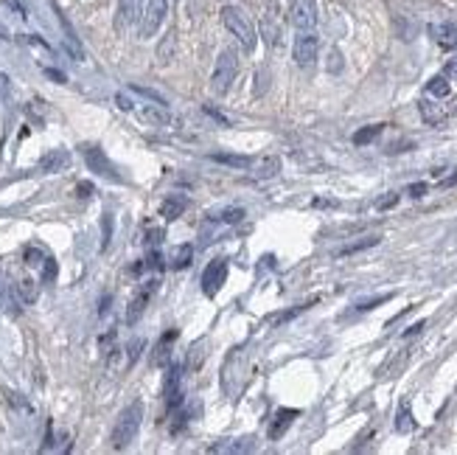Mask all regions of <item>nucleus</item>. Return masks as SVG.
<instances>
[{
	"label": "nucleus",
	"mask_w": 457,
	"mask_h": 455,
	"mask_svg": "<svg viewBox=\"0 0 457 455\" xmlns=\"http://www.w3.org/2000/svg\"><path fill=\"white\" fill-rule=\"evenodd\" d=\"M317 34L315 31H300L298 37H295V46H292V56H295V62L300 65V68H312L315 65V59H317Z\"/></svg>",
	"instance_id": "nucleus-7"
},
{
	"label": "nucleus",
	"mask_w": 457,
	"mask_h": 455,
	"mask_svg": "<svg viewBox=\"0 0 457 455\" xmlns=\"http://www.w3.org/2000/svg\"><path fill=\"white\" fill-rule=\"evenodd\" d=\"M43 262H46V253H43L40 247H28V250H26V265H31V267H43Z\"/></svg>",
	"instance_id": "nucleus-31"
},
{
	"label": "nucleus",
	"mask_w": 457,
	"mask_h": 455,
	"mask_svg": "<svg viewBox=\"0 0 457 455\" xmlns=\"http://www.w3.org/2000/svg\"><path fill=\"white\" fill-rule=\"evenodd\" d=\"M396 205H399V194H387V197H382V200L376 203L379 211H390V208H396Z\"/></svg>",
	"instance_id": "nucleus-34"
},
{
	"label": "nucleus",
	"mask_w": 457,
	"mask_h": 455,
	"mask_svg": "<svg viewBox=\"0 0 457 455\" xmlns=\"http://www.w3.org/2000/svg\"><path fill=\"white\" fill-rule=\"evenodd\" d=\"M132 91L135 93H140V96H146V98H152V101H157V104H166V101H163V96H157V93L154 91H146V88H132Z\"/></svg>",
	"instance_id": "nucleus-40"
},
{
	"label": "nucleus",
	"mask_w": 457,
	"mask_h": 455,
	"mask_svg": "<svg viewBox=\"0 0 457 455\" xmlns=\"http://www.w3.org/2000/svg\"><path fill=\"white\" fill-rule=\"evenodd\" d=\"M309 307H312V304H300V307H295V310H289V312H283V315L278 318V323H286V320L298 318V315H300V312H306Z\"/></svg>",
	"instance_id": "nucleus-37"
},
{
	"label": "nucleus",
	"mask_w": 457,
	"mask_h": 455,
	"mask_svg": "<svg viewBox=\"0 0 457 455\" xmlns=\"http://www.w3.org/2000/svg\"><path fill=\"white\" fill-rule=\"evenodd\" d=\"M205 113H208V116H211V118H216V121H219V124H225V127H230V121H228V118H225V116H222V113H216V110H214V107H208V104H205Z\"/></svg>",
	"instance_id": "nucleus-42"
},
{
	"label": "nucleus",
	"mask_w": 457,
	"mask_h": 455,
	"mask_svg": "<svg viewBox=\"0 0 457 455\" xmlns=\"http://www.w3.org/2000/svg\"><path fill=\"white\" fill-rule=\"evenodd\" d=\"M222 23H225V29H228L230 34L241 43L244 51H253V48H256V43H258L256 29H253L250 17H247L238 6H225V9H222Z\"/></svg>",
	"instance_id": "nucleus-2"
},
{
	"label": "nucleus",
	"mask_w": 457,
	"mask_h": 455,
	"mask_svg": "<svg viewBox=\"0 0 457 455\" xmlns=\"http://www.w3.org/2000/svg\"><path fill=\"white\" fill-rule=\"evenodd\" d=\"M446 76H449V79H457V59H449V65H446Z\"/></svg>",
	"instance_id": "nucleus-47"
},
{
	"label": "nucleus",
	"mask_w": 457,
	"mask_h": 455,
	"mask_svg": "<svg viewBox=\"0 0 457 455\" xmlns=\"http://www.w3.org/2000/svg\"><path fill=\"white\" fill-rule=\"evenodd\" d=\"M261 34L267 37V43H270V46H275V43H278V34H280V29H278V23H275L273 11H270V14L261 20Z\"/></svg>",
	"instance_id": "nucleus-25"
},
{
	"label": "nucleus",
	"mask_w": 457,
	"mask_h": 455,
	"mask_svg": "<svg viewBox=\"0 0 457 455\" xmlns=\"http://www.w3.org/2000/svg\"><path fill=\"white\" fill-rule=\"evenodd\" d=\"M140 421H143V405H140V402L127 405L124 413L118 416L115 427H112V447H115V450H127V447L135 441L137 430H140Z\"/></svg>",
	"instance_id": "nucleus-1"
},
{
	"label": "nucleus",
	"mask_w": 457,
	"mask_h": 455,
	"mask_svg": "<svg viewBox=\"0 0 457 455\" xmlns=\"http://www.w3.org/2000/svg\"><path fill=\"white\" fill-rule=\"evenodd\" d=\"M185 208H188V197L185 194H172V197H166L163 200V205H160V217L163 220H180L185 214Z\"/></svg>",
	"instance_id": "nucleus-16"
},
{
	"label": "nucleus",
	"mask_w": 457,
	"mask_h": 455,
	"mask_svg": "<svg viewBox=\"0 0 457 455\" xmlns=\"http://www.w3.org/2000/svg\"><path fill=\"white\" fill-rule=\"evenodd\" d=\"M82 155H85V163H88V169H90V172H95L98 178H107V180H112V183L124 180V178L118 175V169L112 166V160L104 155V149H101V146H93V143H88V146H82Z\"/></svg>",
	"instance_id": "nucleus-4"
},
{
	"label": "nucleus",
	"mask_w": 457,
	"mask_h": 455,
	"mask_svg": "<svg viewBox=\"0 0 457 455\" xmlns=\"http://www.w3.org/2000/svg\"><path fill=\"white\" fill-rule=\"evenodd\" d=\"M191 262H194V245H188V242L174 245V247L169 250V256H166V265H169L172 270H185Z\"/></svg>",
	"instance_id": "nucleus-15"
},
{
	"label": "nucleus",
	"mask_w": 457,
	"mask_h": 455,
	"mask_svg": "<svg viewBox=\"0 0 457 455\" xmlns=\"http://www.w3.org/2000/svg\"><path fill=\"white\" fill-rule=\"evenodd\" d=\"M238 76V56L236 51H222L219 59H216V68H214V76H211V88L216 96H225L230 91V85L236 82Z\"/></svg>",
	"instance_id": "nucleus-3"
},
{
	"label": "nucleus",
	"mask_w": 457,
	"mask_h": 455,
	"mask_svg": "<svg viewBox=\"0 0 457 455\" xmlns=\"http://www.w3.org/2000/svg\"><path fill=\"white\" fill-rule=\"evenodd\" d=\"M143 6L146 0H118V9H115V31H127L132 29L140 14H143Z\"/></svg>",
	"instance_id": "nucleus-10"
},
{
	"label": "nucleus",
	"mask_w": 457,
	"mask_h": 455,
	"mask_svg": "<svg viewBox=\"0 0 457 455\" xmlns=\"http://www.w3.org/2000/svg\"><path fill=\"white\" fill-rule=\"evenodd\" d=\"M157 278H146V281H140V287L135 290V295H132V301L127 304V315L124 320L132 326L137 320L143 318V312H146V307H149V301H152V295L157 292Z\"/></svg>",
	"instance_id": "nucleus-6"
},
{
	"label": "nucleus",
	"mask_w": 457,
	"mask_h": 455,
	"mask_svg": "<svg viewBox=\"0 0 457 455\" xmlns=\"http://www.w3.org/2000/svg\"><path fill=\"white\" fill-rule=\"evenodd\" d=\"M317 14H315V3L312 0H295L292 3V26L298 31H315Z\"/></svg>",
	"instance_id": "nucleus-11"
},
{
	"label": "nucleus",
	"mask_w": 457,
	"mask_h": 455,
	"mask_svg": "<svg viewBox=\"0 0 457 455\" xmlns=\"http://www.w3.org/2000/svg\"><path fill=\"white\" fill-rule=\"evenodd\" d=\"M211 160L225 163V166H233V169H247V166L253 163L247 155H228V152H216V155H211Z\"/></svg>",
	"instance_id": "nucleus-19"
},
{
	"label": "nucleus",
	"mask_w": 457,
	"mask_h": 455,
	"mask_svg": "<svg viewBox=\"0 0 457 455\" xmlns=\"http://www.w3.org/2000/svg\"><path fill=\"white\" fill-rule=\"evenodd\" d=\"M143 116H146L149 121H157V124H169V116H166V110H157V107H146V110H143Z\"/></svg>",
	"instance_id": "nucleus-32"
},
{
	"label": "nucleus",
	"mask_w": 457,
	"mask_h": 455,
	"mask_svg": "<svg viewBox=\"0 0 457 455\" xmlns=\"http://www.w3.org/2000/svg\"><path fill=\"white\" fill-rule=\"evenodd\" d=\"M421 116L426 118V124H441L443 121V110L432 101H421Z\"/></svg>",
	"instance_id": "nucleus-26"
},
{
	"label": "nucleus",
	"mask_w": 457,
	"mask_h": 455,
	"mask_svg": "<svg viewBox=\"0 0 457 455\" xmlns=\"http://www.w3.org/2000/svg\"><path fill=\"white\" fill-rule=\"evenodd\" d=\"M163 397H166V402H169L172 410H177L183 405V365L169 363L166 382H163Z\"/></svg>",
	"instance_id": "nucleus-8"
},
{
	"label": "nucleus",
	"mask_w": 457,
	"mask_h": 455,
	"mask_svg": "<svg viewBox=\"0 0 457 455\" xmlns=\"http://www.w3.org/2000/svg\"><path fill=\"white\" fill-rule=\"evenodd\" d=\"M146 267H152V270H160V267H163V256L157 253V247H152V250H149V256H146Z\"/></svg>",
	"instance_id": "nucleus-35"
},
{
	"label": "nucleus",
	"mask_w": 457,
	"mask_h": 455,
	"mask_svg": "<svg viewBox=\"0 0 457 455\" xmlns=\"http://www.w3.org/2000/svg\"><path fill=\"white\" fill-rule=\"evenodd\" d=\"M449 79L446 76H435V79H429V85H426V93L429 96H435V98H446L449 96Z\"/></svg>",
	"instance_id": "nucleus-24"
},
{
	"label": "nucleus",
	"mask_w": 457,
	"mask_h": 455,
	"mask_svg": "<svg viewBox=\"0 0 457 455\" xmlns=\"http://www.w3.org/2000/svg\"><path fill=\"white\" fill-rule=\"evenodd\" d=\"M17 292H20L23 304H34V301H37V281H34V278H23V281L17 284Z\"/></svg>",
	"instance_id": "nucleus-23"
},
{
	"label": "nucleus",
	"mask_w": 457,
	"mask_h": 455,
	"mask_svg": "<svg viewBox=\"0 0 457 455\" xmlns=\"http://www.w3.org/2000/svg\"><path fill=\"white\" fill-rule=\"evenodd\" d=\"M452 183H457V172L452 175V178H446V180H443V185H452Z\"/></svg>",
	"instance_id": "nucleus-49"
},
{
	"label": "nucleus",
	"mask_w": 457,
	"mask_h": 455,
	"mask_svg": "<svg viewBox=\"0 0 457 455\" xmlns=\"http://www.w3.org/2000/svg\"><path fill=\"white\" fill-rule=\"evenodd\" d=\"M412 427H415V419H412L410 402H401L399 416H396V430H399V433H412Z\"/></svg>",
	"instance_id": "nucleus-22"
},
{
	"label": "nucleus",
	"mask_w": 457,
	"mask_h": 455,
	"mask_svg": "<svg viewBox=\"0 0 457 455\" xmlns=\"http://www.w3.org/2000/svg\"><path fill=\"white\" fill-rule=\"evenodd\" d=\"M382 242V236H365V239H359V242H351V245H345L337 256H354V253H359V250H367V247H376Z\"/></svg>",
	"instance_id": "nucleus-20"
},
{
	"label": "nucleus",
	"mask_w": 457,
	"mask_h": 455,
	"mask_svg": "<svg viewBox=\"0 0 457 455\" xmlns=\"http://www.w3.org/2000/svg\"><path fill=\"white\" fill-rule=\"evenodd\" d=\"M3 3H6V6H11V9H14V11H17V14H23V6H20V3H17V0H3Z\"/></svg>",
	"instance_id": "nucleus-48"
},
{
	"label": "nucleus",
	"mask_w": 457,
	"mask_h": 455,
	"mask_svg": "<svg viewBox=\"0 0 457 455\" xmlns=\"http://www.w3.org/2000/svg\"><path fill=\"white\" fill-rule=\"evenodd\" d=\"M163 236H166V230L163 228H146V247L152 250V247H160V242H163Z\"/></svg>",
	"instance_id": "nucleus-29"
},
{
	"label": "nucleus",
	"mask_w": 457,
	"mask_h": 455,
	"mask_svg": "<svg viewBox=\"0 0 457 455\" xmlns=\"http://www.w3.org/2000/svg\"><path fill=\"white\" fill-rule=\"evenodd\" d=\"M342 68V56H340V51H331V62H328V71L331 73H337Z\"/></svg>",
	"instance_id": "nucleus-39"
},
{
	"label": "nucleus",
	"mask_w": 457,
	"mask_h": 455,
	"mask_svg": "<svg viewBox=\"0 0 457 455\" xmlns=\"http://www.w3.org/2000/svg\"><path fill=\"white\" fill-rule=\"evenodd\" d=\"M166 14H169V0H149L143 6V14H140V37L143 40L154 37L157 29L163 26Z\"/></svg>",
	"instance_id": "nucleus-5"
},
{
	"label": "nucleus",
	"mask_w": 457,
	"mask_h": 455,
	"mask_svg": "<svg viewBox=\"0 0 457 455\" xmlns=\"http://www.w3.org/2000/svg\"><path fill=\"white\" fill-rule=\"evenodd\" d=\"M300 416V410L298 408H280L275 410L273 416V424H270V439L273 441H278V439H283V433L292 427V421Z\"/></svg>",
	"instance_id": "nucleus-12"
},
{
	"label": "nucleus",
	"mask_w": 457,
	"mask_h": 455,
	"mask_svg": "<svg viewBox=\"0 0 457 455\" xmlns=\"http://www.w3.org/2000/svg\"><path fill=\"white\" fill-rule=\"evenodd\" d=\"M382 130H384V124H370V127H362L359 133H354V143H357V146H367V143H373L376 138L382 136Z\"/></svg>",
	"instance_id": "nucleus-21"
},
{
	"label": "nucleus",
	"mask_w": 457,
	"mask_h": 455,
	"mask_svg": "<svg viewBox=\"0 0 457 455\" xmlns=\"http://www.w3.org/2000/svg\"><path fill=\"white\" fill-rule=\"evenodd\" d=\"M76 191H79V197H90L93 183H79V185H76Z\"/></svg>",
	"instance_id": "nucleus-45"
},
{
	"label": "nucleus",
	"mask_w": 457,
	"mask_h": 455,
	"mask_svg": "<svg viewBox=\"0 0 457 455\" xmlns=\"http://www.w3.org/2000/svg\"><path fill=\"white\" fill-rule=\"evenodd\" d=\"M68 163H70V152H68V149H51V152H46V155L40 158V172L53 175V172L68 169Z\"/></svg>",
	"instance_id": "nucleus-13"
},
{
	"label": "nucleus",
	"mask_w": 457,
	"mask_h": 455,
	"mask_svg": "<svg viewBox=\"0 0 457 455\" xmlns=\"http://www.w3.org/2000/svg\"><path fill=\"white\" fill-rule=\"evenodd\" d=\"M115 101H118V107H121V110H132V101H130L124 93H118V96H115Z\"/></svg>",
	"instance_id": "nucleus-44"
},
{
	"label": "nucleus",
	"mask_w": 457,
	"mask_h": 455,
	"mask_svg": "<svg viewBox=\"0 0 457 455\" xmlns=\"http://www.w3.org/2000/svg\"><path fill=\"white\" fill-rule=\"evenodd\" d=\"M393 295H379V298H373V301H362V304H357V310L359 312H367V310H373V307H379V304H384V301H390Z\"/></svg>",
	"instance_id": "nucleus-36"
},
{
	"label": "nucleus",
	"mask_w": 457,
	"mask_h": 455,
	"mask_svg": "<svg viewBox=\"0 0 457 455\" xmlns=\"http://www.w3.org/2000/svg\"><path fill=\"white\" fill-rule=\"evenodd\" d=\"M407 191H410V197L418 200V197H424V194H426V183H412Z\"/></svg>",
	"instance_id": "nucleus-41"
},
{
	"label": "nucleus",
	"mask_w": 457,
	"mask_h": 455,
	"mask_svg": "<svg viewBox=\"0 0 457 455\" xmlns=\"http://www.w3.org/2000/svg\"><path fill=\"white\" fill-rule=\"evenodd\" d=\"M278 172H280V160H278L275 155L273 158H261L258 166H256V178H258V180H273Z\"/></svg>",
	"instance_id": "nucleus-18"
},
{
	"label": "nucleus",
	"mask_w": 457,
	"mask_h": 455,
	"mask_svg": "<svg viewBox=\"0 0 457 455\" xmlns=\"http://www.w3.org/2000/svg\"><path fill=\"white\" fill-rule=\"evenodd\" d=\"M110 239H112V214H104L101 217V247L104 250L110 247Z\"/></svg>",
	"instance_id": "nucleus-30"
},
{
	"label": "nucleus",
	"mask_w": 457,
	"mask_h": 455,
	"mask_svg": "<svg viewBox=\"0 0 457 455\" xmlns=\"http://www.w3.org/2000/svg\"><path fill=\"white\" fill-rule=\"evenodd\" d=\"M46 73H48V79H53V82H59V85H65V82H68V79H65V73H62V71H53V68H48Z\"/></svg>",
	"instance_id": "nucleus-43"
},
{
	"label": "nucleus",
	"mask_w": 457,
	"mask_h": 455,
	"mask_svg": "<svg viewBox=\"0 0 457 455\" xmlns=\"http://www.w3.org/2000/svg\"><path fill=\"white\" fill-rule=\"evenodd\" d=\"M219 220H222V223H230V225H236V223H241V220H244V208H241V205H230V208H225V211L219 214Z\"/></svg>",
	"instance_id": "nucleus-28"
},
{
	"label": "nucleus",
	"mask_w": 457,
	"mask_h": 455,
	"mask_svg": "<svg viewBox=\"0 0 457 455\" xmlns=\"http://www.w3.org/2000/svg\"><path fill=\"white\" fill-rule=\"evenodd\" d=\"M225 281H228V262H225V259H216V262H211V265L205 267V273H202V292H205L208 298H214V295L225 287Z\"/></svg>",
	"instance_id": "nucleus-9"
},
{
	"label": "nucleus",
	"mask_w": 457,
	"mask_h": 455,
	"mask_svg": "<svg viewBox=\"0 0 457 455\" xmlns=\"http://www.w3.org/2000/svg\"><path fill=\"white\" fill-rule=\"evenodd\" d=\"M140 349H143V340L137 337V340H132L130 346H127V352H130V360H127V365H132L137 360V354H140Z\"/></svg>",
	"instance_id": "nucleus-38"
},
{
	"label": "nucleus",
	"mask_w": 457,
	"mask_h": 455,
	"mask_svg": "<svg viewBox=\"0 0 457 455\" xmlns=\"http://www.w3.org/2000/svg\"><path fill=\"white\" fill-rule=\"evenodd\" d=\"M424 326H426V320H418V323H412L410 329H407V332H404V337H412V334H418V332H421V329H424Z\"/></svg>",
	"instance_id": "nucleus-46"
},
{
	"label": "nucleus",
	"mask_w": 457,
	"mask_h": 455,
	"mask_svg": "<svg viewBox=\"0 0 457 455\" xmlns=\"http://www.w3.org/2000/svg\"><path fill=\"white\" fill-rule=\"evenodd\" d=\"M3 304H6V312H9V315H20V304H23V298L17 295V287H6Z\"/></svg>",
	"instance_id": "nucleus-27"
},
{
	"label": "nucleus",
	"mask_w": 457,
	"mask_h": 455,
	"mask_svg": "<svg viewBox=\"0 0 457 455\" xmlns=\"http://www.w3.org/2000/svg\"><path fill=\"white\" fill-rule=\"evenodd\" d=\"M432 37L435 43L446 51H457V26L455 23H441V26H432Z\"/></svg>",
	"instance_id": "nucleus-17"
},
{
	"label": "nucleus",
	"mask_w": 457,
	"mask_h": 455,
	"mask_svg": "<svg viewBox=\"0 0 457 455\" xmlns=\"http://www.w3.org/2000/svg\"><path fill=\"white\" fill-rule=\"evenodd\" d=\"M53 278H56V259L46 256V262H43V281H46V284H51Z\"/></svg>",
	"instance_id": "nucleus-33"
},
{
	"label": "nucleus",
	"mask_w": 457,
	"mask_h": 455,
	"mask_svg": "<svg viewBox=\"0 0 457 455\" xmlns=\"http://www.w3.org/2000/svg\"><path fill=\"white\" fill-rule=\"evenodd\" d=\"M180 337V332L177 329H172V332H166L163 337H160V343L154 346V354H152V365L154 368H163V365H169L172 363V346H174V340Z\"/></svg>",
	"instance_id": "nucleus-14"
}]
</instances>
